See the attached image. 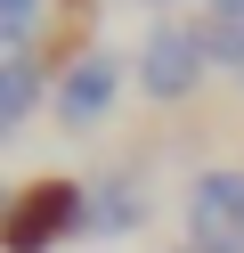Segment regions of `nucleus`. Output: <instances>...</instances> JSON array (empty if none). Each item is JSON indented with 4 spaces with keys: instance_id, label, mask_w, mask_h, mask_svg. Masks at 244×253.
Instances as JSON below:
<instances>
[{
    "instance_id": "f257e3e1",
    "label": "nucleus",
    "mask_w": 244,
    "mask_h": 253,
    "mask_svg": "<svg viewBox=\"0 0 244 253\" xmlns=\"http://www.w3.org/2000/svg\"><path fill=\"white\" fill-rule=\"evenodd\" d=\"M90 229V188L65 180V171H49V180H25L8 196V220H0V245L8 253H49L57 237Z\"/></svg>"
},
{
    "instance_id": "f03ea898",
    "label": "nucleus",
    "mask_w": 244,
    "mask_h": 253,
    "mask_svg": "<svg viewBox=\"0 0 244 253\" xmlns=\"http://www.w3.org/2000/svg\"><path fill=\"white\" fill-rule=\"evenodd\" d=\"M204 74H211V57H204V33L195 25H146V41H139V90L146 98H163V106H179V98H195L204 90Z\"/></svg>"
},
{
    "instance_id": "7ed1b4c3",
    "label": "nucleus",
    "mask_w": 244,
    "mask_h": 253,
    "mask_svg": "<svg viewBox=\"0 0 244 253\" xmlns=\"http://www.w3.org/2000/svg\"><path fill=\"white\" fill-rule=\"evenodd\" d=\"M187 245L195 253H244V171H195Z\"/></svg>"
},
{
    "instance_id": "20e7f679",
    "label": "nucleus",
    "mask_w": 244,
    "mask_h": 253,
    "mask_svg": "<svg viewBox=\"0 0 244 253\" xmlns=\"http://www.w3.org/2000/svg\"><path fill=\"white\" fill-rule=\"evenodd\" d=\"M114 98H122V57L90 49V57H73L65 82H57V123H65V131H90V123L114 115Z\"/></svg>"
},
{
    "instance_id": "39448f33",
    "label": "nucleus",
    "mask_w": 244,
    "mask_h": 253,
    "mask_svg": "<svg viewBox=\"0 0 244 253\" xmlns=\"http://www.w3.org/2000/svg\"><path fill=\"white\" fill-rule=\"evenodd\" d=\"M146 220V188L130 171H98L90 180V237H130Z\"/></svg>"
},
{
    "instance_id": "423d86ee",
    "label": "nucleus",
    "mask_w": 244,
    "mask_h": 253,
    "mask_svg": "<svg viewBox=\"0 0 244 253\" xmlns=\"http://www.w3.org/2000/svg\"><path fill=\"white\" fill-rule=\"evenodd\" d=\"M33 106H41V66H33V49H16L8 66H0V123L16 131Z\"/></svg>"
},
{
    "instance_id": "0eeeda50",
    "label": "nucleus",
    "mask_w": 244,
    "mask_h": 253,
    "mask_svg": "<svg viewBox=\"0 0 244 253\" xmlns=\"http://www.w3.org/2000/svg\"><path fill=\"white\" fill-rule=\"evenodd\" d=\"M33 33H41V0H0V41H8V57L33 49Z\"/></svg>"
},
{
    "instance_id": "6e6552de",
    "label": "nucleus",
    "mask_w": 244,
    "mask_h": 253,
    "mask_svg": "<svg viewBox=\"0 0 244 253\" xmlns=\"http://www.w3.org/2000/svg\"><path fill=\"white\" fill-rule=\"evenodd\" d=\"M204 17H220V25H244V0H204Z\"/></svg>"
},
{
    "instance_id": "1a4fd4ad",
    "label": "nucleus",
    "mask_w": 244,
    "mask_h": 253,
    "mask_svg": "<svg viewBox=\"0 0 244 253\" xmlns=\"http://www.w3.org/2000/svg\"><path fill=\"white\" fill-rule=\"evenodd\" d=\"M146 8H163V0H146Z\"/></svg>"
},
{
    "instance_id": "9d476101",
    "label": "nucleus",
    "mask_w": 244,
    "mask_h": 253,
    "mask_svg": "<svg viewBox=\"0 0 244 253\" xmlns=\"http://www.w3.org/2000/svg\"><path fill=\"white\" fill-rule=\"evenodd\" d=\"M179 253H195V245H179Z\"/></svg>"
},
{
    "instance_id": "9b49d317",
    "label": "nucleus",
    "mask_w": 244,
    "mask_h": 253,
    "mask_svg": "<svg viewBox=\"0 0 244 253\" xmlns=\"http://www.w3.org/2000/svg\"><path fill=\"white\" fill-rule=\"evenodd\" d=\"M236 82H244V74H236Z\"/></svg>"
}]
</instances>
